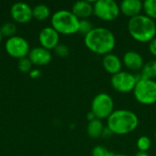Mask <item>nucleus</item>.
Segmentation results:
<instances>
[{"label": "nucleus", "mask_w": 156, "mask_h": 156, "mask_svg": "<svg viewBox=\"0 0 156 156\" xmlns=\"http://www.w3.org/2000/svg\"><path fill=\"white\" fill-rule=\"evenodd\" d=\"M84 44L90 51L105 56L112 53L114 49L116 38L112 31L106 27H93V29L84 37Z\"/></svg>", "instance_id": "f257e3e1"}, {"label": "nucleus", "mask_w": 156, "mask_h": 156, "mask_svg": "<svg viewBox=\"0 0 156 156\" xmlns=\"http://www.w3.org/2000/svg\"><path fill=\"white\" fill-rule=\"evenodd\" d=\"M139 125V118L130 110L121 109L114 112L107 119V128L113 134L126 135L132 133Z\"/></svg>", "instance_id": "f03ea898"}, {"label": "nucleus", "mask_w": 156, "mask_h": 156, "mask_svg": "<svg viewBox=\"0 0 156 156\" xmlns=\"http://www.w3.org/2000/svg\"><path fill=\"white\" fill-rule=\"evenodd\" d=\"M127 28L131 37L141 43H149L156 37V23L145 15H139L129 19Z\"/></svg>", "instance_id": "7ed1b4c3"}, {"label": "nucleus", "mask_w": 156, "mask_h": 156, "mask_svg": "<svg viewBox=\"0 0 156 156\" xmlns=\"http://www.w3.org/2000/svg\"><path fill=\"white\" fill-rule=\"evenodd\" d=\"M80 19L69 10L61 9L51 16V27L63 35H72L79 32Z\"/></svg>", "instance_id": "20e7f679"}, {"label": "nucleus", "mask_w": 156, "mask_h": 156, "mask_svg": "<svg viewBox=\"0 0 156 156\" xmlns=\"http://www.w3.org/2000/svg\"><path fill=\"white\" fill-rule=\"evenodd\" d=\"M135 100L143 105L156 103V80L139 78L133 90Z\"/></svg>", "instance_id": "39448f33"}, {"label": "nucleus", "mask_w": 156, "mask_h": 156, "mask_svg": "<svg viewBox=\"0 0 156 156\" xmlns=\"http://www.w3.org/2000/svg\"><path fill=\"white\" fill-rule=\"evenodd\" d=\"M90 112L94 114L96 119L101 121L104 119L107 120L114 112L113 99L105 92L97 94L91 101Z\"/></svg>", "instance_id": "423d86ee"}, {"label": "nucleus", "mask_w": 156, "mask_h": 156, "mask_svg": "<svg viewBox=\"0 0 156 156\" xmlns=\"http://www.w3.org/2000/svg\"><path fill=\"white\" fill-rule=\"evenodd\" d=\"M120 5L114 0H98L93 2V15L103 21H113L120 15Z\"/></svg>", "instance_id": "0eeeda50"}, {"label": "nucleus", "mask_w": 156, "mask_h": 156, "mask_svg": "<svg viewBox=\"0 0 156 156\" xmlns=\"http://www.w3.org/2000/svg\"><path fill=\"white\" fill-rule=\"evenodd\" d=\"M138 78L129 71H120L119 73L112 75L111 79V84L112 88L121 93H128L133 91L137 83Z\"/></svg>", "instance_id": "6e6552de"}, {"label": "nucleus", "mask_w": 156, "mask_h": 156, "mask_svg": "<svg viewBox=\"0 0 156 156\" xmlns=\"http://www.w3.org/2000/svg\"><path fill=\"white\" fill-rule=\"evenodd\" d=\"M5 48L9 56L18 59L27 57L30 51V47L27 40L23 37L16 35L6 39Z\"/></svg>", "instance_id": "1a4fd4ad"}, {"label": "nucleus", "mask_w": 156, "mask_h": 156, "mask_svg": "<svg viewBox=\"0 0 156 156\" xmlns=\"http://www.w3.org/2000/svg\"><path fill=\"white\" fill-rule=\"evenodd\" d=\"M10 15L14 21L21 24L29 22L33 17L32 7L24 2H16L11 5Z\"/></svg>", "instance_id": "9d476101"}, {"label": "nucleus", "mask_w": 156, "mask_h": 156, "mask_svg": "<svg viewBox=\"0 0 156 156\" xmlns=\"http://www.w3.org/2000/svg\"><path fill=\"white\" fill-rule=\"evenodd\" d=\"M40 47L51 50L59 44V34L52 27H43L38 34Z\"/></svg>", "instance_id": "9b49d317"}, {"label": "nucleus", "mask_w": 156, "mask_h": 156, "mask_svg": "<svg viewBox=\"0 0 156 156\" xmlns=\"http://www.w3.org/2000/svg\"><path fill=\"white\" fill-rule=\"evenodd\" d=\"M28 58L31 60L33 65L40 67V66H45L51 61L52 54L50 50L46 49L39 46L30 49L28 54Z\"/></svg>", "instance_id": "f8f14e48"}, {"label": "nucleus", "mask_w": 156, "mask_h": 156, "mask_svg": "<svg viewBox=\"0 0 156 156\" xmlns=\"http://www.w3.org/2000/svg\"><path fill=\"white\" fill-rule=\"evenodd\" d=\"M122 64L132 71H141L144 65L143 56L137 51L130 50L124 53L122 57Z\"/></svg>", "instance_id": "ddd939ff"}, {"label": "nucleus", "mask_w": 156, "mask_h": 156, "mask_svg": "<svg viewBox=\"0 0 156 156\" xmlns=\"http://www.w3.org/2000/svg\"><path fill=\"white\" fill-rule=\"evenodd\" d=\"M144 10V4L140 0H123L120 4L121 13L130 18L141 15Z\"/></svg>", "instance_id": "4468645a"}, {"label": "nucleus", "mask_w": 156, "mask_h": 156, "mask_svg": "<svg viewBox=\"0 0 156 156\" xmlns=\"http://www.w3.org/2000/svg\"><path fill=\"white\" fill-rule=\"evenodd\" d=\"M71 12L80 19H88L93 15V2L87 0L77 1L73 4Z\"/></svg>", "instance_id": "2eb2a0df"}, {"label": "nucleus", "mask_w": 156, "mask_h": 156, "mask_svg": "<svg viewBox=\"0 0 156 156\" xmlns=\"http://www.w3.org/2000/svg\"><path fill=\"white\" fill-rule=\"evenodd\" d=\"M122 60L113 53H110L103 56L102 66L104 69L112 76L122 71Z\"/></svg>", "instance_id": "dca6fc26"}, {"label": "nucleus", "mask_w": 156, "mask_h": 156, "mask_svg": "<svg viewBox=\"0 0 156 156\" xmlns=\"http://www.w3.org/2000/svg\"><path fill=\"white\" fill-rule=\"evenodd\" d=\"M104 130L105 129L102 121L99 119H94L89 122L87 126V133L92 139H98L101 136H102Z\"/></svg>", "instance_id": "f3484780"}, {"label": "nucleus", "mask_w": 156, "mask_h": 156, "mask_svg": "<svg viewBox=\"0 0 156 156\" xmlns=\"http://www.w3.org/2000/svg\"><path fill=\"white\" fill-rule=\"evenodd\" d=\"M146 80H154L156 78V60L153 59L144 63L141 69V77Z\"/></svg>", "instance_id": "a211bd4d"}, {"label": "nucleus", "mask_w": 156, "mask_h": 156, "mask_svg": "<svg viewBox=\"0 0 156 156\" xmlns=\"http://www.w3.org/2000/svg\"><path fill=\"white\" fill-rule=\"evenodd\" d=\"M33 17L37 20H45L50 16V9L45 4H38L32 7Z\"/></svg>", "instance_id": "6ab92c4d"}, {"label": "nucleus", "mask_w": 156, "mask_h": 156, "mask_svg": "<svg viewBox=\"0 0 156 156\" xmlns=\"http://www.w3.org/2000/svg\"><path fill=\"white\" fill-rule=\"evenodd\" d=\"M143 4L144 15L153 20H156V0H145Z\"/></svg>", "instance_id": "aec40b11"}, {"label": "nucleus", "mask_w": 156, "mask_h": 156, "mask_svg": "<svg viewBox=\"0 0 156 156\" xmlns=\"http://www.w3.org/2000/svg\"><path fill=\"white\" fill-rule=\"evenodd\" d=\"M0 31H1L3 37H11L13 36H16V25L15 23H13V22H5L1 26Z\"/></svg>", "instance_id": "412c9836"}, {"label": "nucleus", "mask_w": 156, "mask_h": 156, "mask_svg": "<svg viewBox=\"0 0 156 156\" xmlns=\"http://www.w3.org/2000/svg\"><path fill=\"white\" fill-rule=\"evenodd\" d=\"M136 145H137V148H138L139 152H146L147 153L151 148L152 142H151L149 137L144 135V136H141V137L138 138Z\"/></svg>", "instance_id": "4be33fe9"}, {"label": "nucleus", "mask_w": 156, "mask_h": 156, "mask_svg": "<svg viewBox=\"0 0 156 156\" xmlns=\"http://www.w3.org/2000/svg\"><path fill=\"white\" fill-rule=\"evenodd\" d=\"M32 66L33 64L31 60L28 58V57L19 58L17 61V68L23 73H29L32 70Z\"/></svg>", "instance_id": "5701e85b"}, {"label": "nucleus", "mask_w": 156, "mask_h": 156, "mask_svg": "<svg viewBox=\"0 0 156 156\" xmlns=\"http://www.w3.org/2000/svg\"><path fill=\"white\" fill-rule=\"evenodd\" d=\"M93 29L92 23L89 19H81L80 20V26H79V32L81 35H84V37L89 34Z\"/></svg>", "instance_id": "b1692460"}, {"label": "nucleus", "mask_w": 156, "mask_h": 156, "mask_svg": "<svg viewBox=\"0 0 156 156\" xmlns=\"http://www.w3.org/2000/svg\"><path fill=\"white\" fill-rule=\"evenodd\" d=\"M54 52L59 58H67L69 56V47L67 45L59 43L54 48Z\"/></svg>", "instance_id": "393cba45"}, {"label": "nucleus", "mask_w": 156, "mask_h": 156, "mask_svg": "<svg viewBox=\"0 0 156 156\" xmlns=\"http://www.w3.org/2000/svg\"><path fill=\"white\" fill-rule=\"evenodd\" d=\"M113 154L107 148L101 145L95 146L91 150V156H112Z\"/></svg>", "instance_id": "a878e982"}, {"label": "nucleus", "mask_w": 156, "mask_h": 156, "mask_svg": "<svg viewBox=\"0 0 156 156\" xmlns=\"http://www.w3.org/2000/svg\"><path fill=\"white\" fill-rule=\"evenodd\" d=\"M148 48H149V51L150 53L156 57V37H154L153 40H151L148 44Z\"/></svg>", "instance_id": "bb28decb"}, {"label": "nucleus", "mask_w": 156, "mask_h": 156, "mask_svg": "<svg viewBox=\"0 0 156 156\" xmlns=\"http://www.w3.org/2000/svg\"><path fill=\"white\" fill-rule=\"evenodd\" d=\"M29 75H30V77L31 78H33V79H37V77H39L40 76V70L39 69H32L30 72H29Z\"/></svg>", "instance_id": "cd10ccee"}, {"label": "nucleus", "mask_w": 156, "mask_h": 156, "mask_svg": "<svg viewBox=\"0 0 156 156\" xmlns=\"http://www.w3.org/2000/svg\"><path fill=\"white\" fill-rule=\"evenodd\" d=\"M135 156H150L148 154V153H146V152H138Z\"/></svg>", "instance_id": "c85d7f7f"}, {"label": "nucleus", "mask_w": 156, "mask_h": 156, "mask_svg": "<svg viewBox=\"0 0 156 156\" xmlns=\"http://www.w3.org/2000/svg\"><path fill=\"white\" fill-rule=\"evenodd\" d=\"M112 156H128L126 154H113Z\"/></svg>", "instance_id": "c756f323"}, {"label": "nucleus", "mask_w": 156, "mask_h": 156, "mask_svg": "<svg viewBox=\"0 0 156 156\" xmlns=\"http://www.w3.org/2000/svg\"><path fill=\"white\" fill-rule=\"evenodd\" d=\"M2 38H3V36H2V33H1V31H0V44H1Z\"/></svg>", "instance_id": "7c9ffc66"}, {"label": "nucleus", "mask_w": 156, "mask_h": 156, "mask_svg": "<svg viewBox=\"0 0 156 156\" xmlns=\"http://www.w3.org/2000/svg\"><path fill=\"white\" fill-rule=\"evenodd\" d=\"M155 139H156V131H155Z\"/></svg>", "instance_id": "2f4dec72"}]
</instances>
